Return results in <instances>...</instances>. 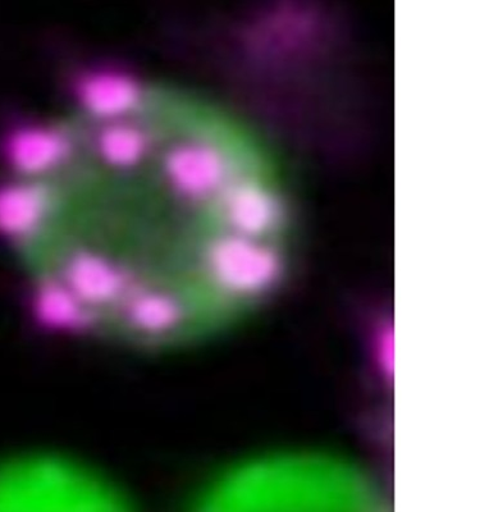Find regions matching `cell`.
<instances>
[{
	"label": "cell",
	"mask_w": 480,
	"mask_h": 512,
	"mask_svg": "<svg viewBox=\"0 0 480 512\" xmlns=\"http://www.w3.org/2000/svg\"><path fill=\"white\" fill-rule=\"evenodd\" d=\"M201 511L369 512L387 502L376 478L336 452L286 448L244 457L196 493Z\"/></svg>",
	"instance_id": "1"
},
{
	"label": "cell",
	"mask_w": 480,
	"mask_h": 512,
	"mask_svg": "<svg viewBox=\"0 0 480 512\" xmlns=\"http://www.w3.org/2000/svg\"><path fill=\"white\" fill-rule=\"evenodd\" d=\"M127 497L90 465L57 452L0 463V512H117Z\"/></svg>",
	"instance_id": "2"
},
{
	"label": "cell",
	"mask_w": 480,
	"mask_h": 512,
	"mask_svg": "<svg viewBox=\"0 0 480 512\" xmlns=\"http://www.w3.org/2000/svg\"><path fill=\"white\" fill-rule=\"evenodd\" d=\"M75 140L57 127H29L16 132L8 144L13 167L26 176H47L71 159Z\"/></svg>",
	"instance_id": "3"
},
{
	"label": "cell",
	"mask_w": 480,
	"mask_h": 512,
	"mask_svg": "<svg viewBox=\"0 0 480 512\" xmlns=\"http://www.w3.org/2000/svg\"><path fill=\"white\" fill-rule=\"evenodd\" d=\"M145 95L135 80L118 72L90 73L79 84L82 107L98 121L131 116L143 104Z\"/></svg>",
	"instance_id": "4"
},
{
	"label": "cell",
	"mask_w": 480,
	"mask_h": 512,
	"mask_svg": "<svg viewBox=\"0 0 480 512\" xmlns=\"http://www.w3.org/2000/svg\"><path fill=\"white\" fill-rule=\"evenodd\" d=\"M125 118L100 121L95 137V152L100 162L117 171H131L145 162L150 154V137L139 123Z\"/></svg>",
	"instance_id": "5"
},
{
	"label": "cell",
	"mask_w": 480,
	"mask_h": 512,
	"mask_svg": "<svg viewBox=\"0 0 480 512\" xmlns=\"http://www.w3.org/2000/svg\"><path fill=\"white\" fill-rule=\"evenodd\" d=\"M50 189L41 182L7 185L0 189V228L24 239L43 221L49 208Z\"/></svg>",
	"instance_id": "6"
}]
</instances>
